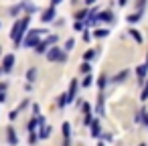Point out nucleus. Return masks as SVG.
Segmentation results:
<instances>
[{"label": "nucleus", "instance_id": "1", "mask_svg": "<svg viewBox=\"0 0 148 146\" xmlns=\"http://www.w3.org/2000/svg\"><path fill=\"white\" fill-rule=\"evenodd\" d=\"M29 23H31V14L25 16V19H21V21H16V23L12 25V29H10V39L14 41V45H21V43H23V35L27 33Z\"/></svg>", "mask_w": 148, "mask_h": 146}, {"label": "nucleus", "instance_id": "2", "mask_svg": "<svg viewBox=\"0 0 148 146\" xmlns=\"http://www.w3.org/2000/svg\"><path fill=\"white\" fill-rule=\"evenodd\" d=\"M43 31H31V33H27V39L23 41L25 43V47H37L39 45V35H41Z\"/></svg>", "mask_w": 148, "mask_h": 146}, {"label": "nucleus", "instance_id": "3", "mask_svg": "<svg viewBox=\"0 0 148 146\" xmlns=\"http://www.w3.org/2000/svg\"><path fill=\"white\" fill-rule=\"evenodd\" d=\"M63 55H65V53H63L59 47H53V49L47 51V59H49V61H61Z\"/></svg>", "mask_w": 148, "mask_h": 146}, {"label": "nucleus", "instance_id": "4", "mask_svg": "<svg viewBox=\"0 0 148 146\" xmlns=\"http://www.w3.org/2000/svg\"><path fill=\"white\" fill-rule=\"evenodd\" d=\"M14 61H16V59H14V55H6V57L2 59V71H6V73H8V71H12Z\"/></svg>", "mask_w": 148, "mask_h": 146}, {"label": "nucleus", "instance_id": "5", "mask_svg": "<svg viewBox=\"0 0 148 146\" xmlns=\"http://www.w3.org/2000/svg\"><path fill=\"white\" fill-rule=\"evenodd\" d=\"M146 73H148V63H144V65H138V69H136V75H138V81L142 83V81H146Z\"/></svg>", "mask_w": 148, "mask_h": 146}, {"label": "nucleus", "instance_id": "6", "mask_svg": "<svg viewBox=\"0 0 148 146\" xmlns=\"http://www.w3.org/2000/svg\"><path fill=\"white\" fill-rule=\"evenodd\" d=\"M53 19H55V8L51 6V8H47L45 12H43V16H41V21L47 25V23H53Z\"/></svg>", "mask_w": 148, "mask_h": 146}, {"label": "nucleus", "instance_id": "7", "mask_svg": "<svg viewBox=\"0 0 148 146\" xmlns=\"http://www.w3.org/2000/svg\"><path fill=\"white\" fill-rule=\"evenodd\" d=\"M126 77H128V69H124V71H120L118 75H114V77H112V81H114V83H120V81H124Z\"/></svg>", "mask_w": 148, "mask_h": 146}, {"label": "nucleus", "instance_id": "8", "mask_svg": "<svg viewBox=\"0 0 148 146\" xmlns=\"http://www.w3.org/2000/svg\"><path fill=\"white\" fill-rule=\"evenodd\" d=\"M75 93H77V79H73V81H71V87H69V101H73Z\"/></svg>", "mask_w": 148, "mask_h": 146}, {"label": "nucleus", "instance_id": "9", "mask_svg": "<svg viewBox=\"0 0 148 146\" xmlns=\"http://www.w3.org/2000/svg\"><path fill=\"white\" fill-rule=\"evenodd\" d=\"M101 134V128H99V122L95 120V122H91V136L95 138V136H99Z\"/></svg>", "mask_w": 148, "mask_h": 146}, {"label": "nucleus", "instance_id": "10", "mask_svg": "<svg viewBox=\"0 0 148 146\" xmlns=\"http://www.w3.org/2000/svg\"><path fill=\"white\" fill-rule=\"evenodd\" d=\"M51 134V126H47V124H41V132H39V138H47Z\"/></svg>", "mask_w": 148, "mask_h": 146}, {"label": "nucleus", "instance_id": "11", "mask_svg": "<svg viewBox=\"0 0 148 146\" xmlns=\"http://www.w3.org/2000/svg\"><path fill=\"white\" fill-rule=\"evenodd\" d=\"M8 142H10L12 146H16V144H18V136L14 134V130H12V128H8Z\"/></svg>", "mask_w": 148, "mask_h": 146}, {"label": "nucleus", "instance_id": "12", "mask_svg": "<svg viewBox=\"0 0 148 146\" xmlns=\"http://www.w3.org/2000/svg\"><path fill=\"white\" fill-rule=\"evenodd\" d=\"M128 33L132 35V39H134L136 43H142V41H144V39H142V35H140V31H136V29H130Z\"/></svg>", "mask_w": 148, "mask_h": 146}, {"label": "nucleus", "instance_id": "13", "mask_svg": "<svg viewBox=\"0 0 148 146\" xmlns=\"http://www.w3.org/2000/svg\"><path fill=\"white\" fill-rule=\"evenodd\" d=\"M83 112H85V124H91V108H89V104H83Z\"/></svg>", "mask_w": 148, "mask_h": 146}, {"label": "nucleus", "instance_id": "14", "mask_svg": "<svg viewBox=\"0 0 148 146\" xmlns=\"http://www.w3.org/2000/svg\"><path fill=\"white\" fill-rule=\"evenodd\" d=\"M99 16V21H103V23H112L114 21V14L112 12H101V14H97Z\"/></svg>", "mask_w": 148, "mask_h": 146}, {"label": "nucleus", "instance_id": "15", "mask_svg": "<svg viewBox=\"0 0 148 146\" xmlns=\"http://www.w3.org/2000/svg\"><path fill=\"white\" fill-rule=\"evenodd\" d=\"M140 19H142V10H138V12L130 14V16H128V23H138Z\"/></svg>", "mask_w": 148, "mask_h": 146}, {"label": "nucleus", "instance_id": "16", "mask_svg": "<svg viewBox=\"0 0 148 146\" xmlns=\"http://www.w3.org/2000/svg\"><path fill=\"white\" fill-rule=\"evenodd\" d=\"M93 37L103 39V37H108V31H106V29H95V31H93Z\"/></svg>", "mask_w": 148, "mask_h": 146}, {"label": "nucleus", "instance_id": "17", "mask_svg": "<svg viewBox=\"0 0 148 146\" xmlns=\"http://www.w3.org/2000/svg\"><path fill=\"white\" fill-rule=\"evenodd\" d=\"M140 99H142V101L148 99V79H146V85H144V89H142V93H140Z\"/></svg>", "mask_w": 148, "mask_h": 146}, {"label": "nucleus", "instance_id": "18", "mask_svg": "<svg viewBox=\"0 0 148 146\" xmlns=\"http://www.w3.org/2000/svg\"><path fill=\"white\" fill-rule=\"evenodd\" d=\"M35 77H37V69H29L27 71V79L29 81H35Z\"/></svg>", "mask_w": 148, "mask_h": 146}, {"label": "nucleus", "instance_id": "19", "mask_svg": "<svg viewBox=\"0 0 148 146\" xmlns=\"http://www.w3.org/2000/svg\"><path fill=\"white\" fill-rule=\"evenodd\" d=\"M21 8H25V6H23V2H21L18 6H12V8H10V14H12V16H16V14L21 12Z\"/></svg>", "mask_w": 148, "mask_h": 146}, {"label": "nucleus", "instance_id": "20", "mask_svg": "<svg viewBox=\"0 0 148 146\" xmlns=\"http://www.w3.org/2000/svg\"><path fill=\"white\" fill-rule=\"evenodd\" d=\"M47 47H49L47 43H39V45H37V53H45V51H47Z\"/></svg>", "mask_w": 148, "mask_h": 146}, {"label": "nucleus", "instance_id": "21", "mask_svg": "<svg viewBox=\"0 0 148 146\" xmlns=\"http://www.w3.org/2000/svg\"><path fill=\"white\" fill-rule=\"evenodd\" d=\"M91 81H93V79H91L89 75H85V77H83V81H81V85H83V87H89V85H91Z\"/></svg>", "mask_w": 148, "mask_h": 146}, {"label": "nucleus", "instance_id": "22", "mask_svg": "<svg viewBox=\"0 0 148 146\" xmlns=\"http://www.w3.org/2000/svg\"><path fill=\"white\" fill-rule=\"evenodd\" d=\"M23 6H25V8H27V10H29V14H31V12H35V10H37V8H35V4H29V2H23Z\"/></svg>", "mask_w": 148, "mask_h": 146}, {"label": "nucleus", "instance_id": "23", "mask_svg": "<svg viewBox=\"0 0 148 146\" xmlns=\"http://www.w3.org/2000/svg\"><path fill=\"white\" fill-rule=\"evenodd\" d=\"M85 16H87V10H81V12H77V14H75V19H77V21H85Z\"/></svg>", "mask_w": 148, "mask_h": 146}, {"label": "nucleus", "instance_id": "24", "mask_svg": "<svg viewBox=\"0 0 148 146\" xmlns=\"http://www.w3.org/2000/svg\"><path fill=\"white\" fill-rule=\"evenodd\" d=\"M45 43H47L49 47H51V45H55V43H57V35H51V37H49V39L45 41Z\"/></svg>", "mask_w": 148, "mask_h": 146}, {"label": "nucleus", "instance_id": "25", "mask_svg": "<svg viewBox=\"0 0 148 146\" xmlns=\"http://www.w3.org/2000/svg\"><path fill=\"white\" fill-rule=\"evenodd\" d=\"M73 45H75V41H73V39H69V41L65 43V49H67V51H71V49H73Z\"/></svg>", "mask_w": 148, "mask_h": 146}, {"label": "nucleus", "instance_id": "26", "mask_svg": "<svg viewBox=\"0 0 148 146\" xmlns=\"http://www.w3.org/2000/svg\"><path fill=\"white\" fill-rule=\"evenodd\" d=\"M83 57H85V61H89V59H93V57H95V51H87Z\"/></svg>", "mask_w": 148, "mask_h": 146}, {"label": "nucleus", "instance_id": "27", "mask_svg": "<svg viewBox=\"0 0 148 146\" xmlns=\"http://www.w3.org/2000/svg\"><path fill=\"white\" fill-rule=\"evenodd\" d=\"M79 71H81V73H89V63L85 61V63L81 65V69H79Z\"/></svg>", "mask_w": 148, "mask_h": 146}, {"label": "nucleus", "instance_id": "28", "mask_svg": "<svg viewBox=\"0 0 148 146\" xmlns=\"http://www.w3.org/2000/svg\"><path fill=\"white\" fill-rule=\"evenodd\" d=\"M63 136H65V138H69V124H67V122L63 124Z\"/></svg>", "mask_w": 148, "mask_h": 146}, {"label": "nucleus", "instance_id": "29", "mask_svg": "<svg viewBox=\"0 0 148 146\" xmlns=\"http://www.w3.org/2000/svg\"><path fill=\"white\" fill-rule=\"evenodd\" d=\"M37 138H39V136H37L35 132H33V134H29V144H35V142H37Z\"/></svg>", "mask_w": 148, "mask_h": 146}, {"label": "nucleus", "instance_id": "30", "mask_svg": "<svg viewBox=\"0 0 148 146\" xmlns=\"http://www.w3.org/2000/svg\"><path fill=\"white\" fill-rule=\"evenodd\" d=\"M73 29H75V31H83V23H81V21H77V23L73 25Z\"/></svg>", "mask_w": 148, "mask_h": 146}, {"label": "nucleus", "instance_id": "31", "mask_svg": "<svg viewBox=\"0 0 148 146\" xmlns=\"http://www.w3.org/2000/svg\"><path fill=\"white\" fill-rule=\"evenodd\" d=\"M16 116H18V110H12V112H10V114H8V118H10V120H14V118H16Z\"/></svg>", "mask_w": 148, "mask_h": 146}, {"label": "nucleus", "instance_id": "32", "mask_svg": "<svg viewBox=\"0 0 148 146\" xmlns=\"http://www.w3.org/2000/svg\"><path fill=\"white\" fill-rule=\"evenodd\" d=\"M97 83H99V87H103V85H106V77H99V81H97Z\"/></svg>", "mask_w": 148, "mask_h": 146}, {"label": "nucleus", "instance_id": "33", "mask_svg": "<svg viewBox=\"0 0 148 146\" xmlns=\"http://www.w3.org/2000/svg\"><path fill=\"white\" fill-rule=\"evenodd\" d=\"M4 99H6V95H4V91H0V104H2Z\"/></svg>", "mask_w": 148, "mask_h": 146}, {"label": "nucleus", "instance_id": "34", "mask_svg": "<svg viewBox=\"0 0 148 146\" xmlns=\"http://www.w3.org/2000/svg\"><path fill=\"white\" fill-rule=\"evenodd\" d=\"M51 2H53V6H57V4H61V2H63V0H51Z\"/></svg>", "mask_w": 148, "mask_h": 146}, {"label": "nucleus", "instance_id": "35", "mask_svg": "<svg viewBox=\"0 0 148 146\" xmlns=\"http://www.w3.org/2000/svg\"><path fill=\"white\" fill-rule=\"evenodd\" d=\"M118 2H120V6H126V4H128V0H118Z\"/></svg>", "mask_w": 148, "mask_h": 146}, {"label": "nucleus", "instance_id": "36", "mask_svg": "<svg viewBox=\"0 0 148 146\" xmlns=\"http://www.w3.org/2000/svg\"><path fill=\"white\" fill-rule=\"evenodd\" d=\"M6 89V83H0V91H4Z\"/></svg>", "mask_w": 148, "mask_h": 146}, {"label": "nucleus", "instance_id": "37", "mask_svg": "<svg viewBox=\"0 0 148 146\" xmlns=\"http://www.w3.org/2000/svg\"><path fill=\"white\" fill-rule=\"evenodd\" d=\"M93 2H97V0H85V4H93Z\"/></svg>", "mask_w": 148, "mask_h": 146}, {"label": "nucleus", "instance_id": "38", "mask_svg": "<svg viewBox=\"0 0 148 146\" xmlns=\"http://www.w3.org/2000/svg\"><path fill=\"white\" fill-rule=\"evenodd\" d=\"M97 146H106V144H97Z\"/></svg>", "mask_w": 148, "mask_h": 146}, {"label": "nucleus", "instance_id": "39", "mask_svg": "<svg viewBox=\"0 0 148 146\" xmlns=\"http://www.w3.org/2000/svg\"><path fill=\"white\" fill-rule=\"evenodd\" d=\"M140 146H146V144H140Z\"/></svg>", "mask_w": 148, "mask_h": 146}, {"label": "nucleus", "instance_id": "40", "mask_svg": "<svg viewBox=\"0 0 148 146\" xmlns=\"http://www.w3.org/2000/svg\"><path fill=\"white\" fill-rule=\"evenodd\" d=\"M146 63H148V59H146Z\"/></svg>", "mask_w": 148, "mask_h": 146}]
</instances>
